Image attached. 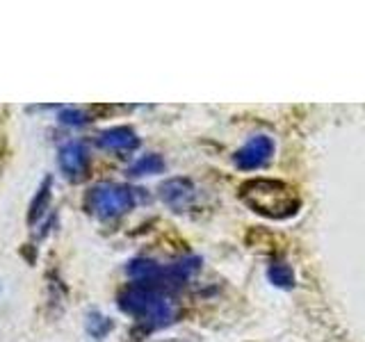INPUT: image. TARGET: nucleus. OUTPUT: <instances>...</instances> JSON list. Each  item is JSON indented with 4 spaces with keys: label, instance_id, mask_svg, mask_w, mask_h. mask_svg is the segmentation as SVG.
<instances>
[{
    "label": "nucleus",
    "instance_id": "1",
    "mask_svg": "<svg viewBox=\"0 0 365 342\" xmlns=\"http://www.w3.org/2000/svg\"><path fill=\"white\" fill-rule=\"evenodd\" d=\"M242 199L251 210L267 219H290L302 208V199L288 182L272 178H254L240 187Z\"/></svg>",
    "mask_w": 365,
    "mask_h": 342
},
{
    "label": "nucleus",
    "instance_id": "2",
    "mask_svg": "<svg viewBox=\"0 0 365 342\" xmlns=\"http://www.w3.org/2000/svg\"><path fill=\"white\" fill-rule=\"evenodd\" d=\"M119 308L151 328L167 326L176 317V308L169 296L155 285L146 283H133L130 288H125L119 294Z\"/></svg>",
    "mask_w": 365,
    "mask_h": 342
},
{
    "label": "nucleus",
    "instance_id": "3",
    "mask_svg": "<svg viewBox=\"0 0 365 342\" xmlns=\"http://www.w3.org/2000/svg\"><path fill=\"white\" fill-rule=\"evenodd\" d=\"M199 258H190V260H180L174 265H158L151 260H133L125 271L128 276H133L137 283H146V285H155V288L165 290V288H180L185 285V281L192 276L194 271L199 269Z\"/></svg>",
    "mask_w": 365,
    "mask_h": 342
},
{
    "label": "nucleus",
    "instance_id": "4",
    "mask_svg": "<svg viewBox=\"0 0 365 342\" xmlns=\"http://www.w3.org/2000/svg\"><path fill=\"white\" fill-rule=\"evenodd\" d=\"M137 194L140 190H133L128 185H117V182H103L89 192L87 205L89 210L103 217V219H112L123 212H128L137 203Z\"/></svg>",
    "mask_w": 365,
    "mask_h": 342
},
{
    "label": "nucleus",
    "instance_id": "5",
    "mask_svg": "<svg viewBox=\"0 0 365 342\" xmlns=\"http://www.w3.org/2000/svg\"><path fill=\"white\" fill-rule=\"evenodd\" d=\"M274 155V142L267 135H254L251 140L233 155V162L242 171H254L265 167Z\"/></svg>",
    "mask_w": 365,
    "mask_h": 342
},
{
    "label": "nucleus",
    "instance_id": "6",
    "mask_svg": "<svg viewBox=\"0 0 365 342\" xmlns=\"http://www.w3.org/2000/svg\"><path fill=\"white\" fill-rule=\"evenodd\" d=\"M160 199H163L171 210L182 212L194 199V185L187 178H169L160 185Z\"/></svg>",
    "mask_w": 365,
    "mask_h": 342
},
{
    "label": "nucleus",
    "instance_id": "7",
    "mask_svg": "<svg viewBox=\"0 0 365 342\" xmlns=\"http://www.w3.org/2000/svg\"><path fill=\"white\" fill-rule=\"evenodd\" d=\"M57 162H60V169L68 178H78L87 169V162H89L87 146L78 140L62 144L60 153H57Z\"/></svg>",
    "mask_w": 365,
    "mask_h": 342
},
{
    "label": "nucleus",
    "instance_id": "8",
    "mask_svg": "<svg viewBox=\"0 0 365 342\" xmlns=\"http://www.w3.org/2000/svg\"><path fill=\"white\" fill-rule=\"evenodd\" d=\"M98 146L106 151H117V153H130L140 146V137L128 125H117V128L103 130L98 135Z\"/></svg>",
    "mask_w": 365,
    "mask_h": 342
},
{
    "label": "nucleus",
    "instance_id": "9",
    "mask_svg": "<svg viewBox=\"0 0 365 342\" xmlns=\"http://www.w3.org/2000/svg\"><path fill=\"white\" fill-rule=\"evenodd\" d=\"M165 171V160L158 153H148L142 155L137 162H133V167L128 169L130 176H151V174H163Z\"/></svg>",
    "mask_w": 365,
    "mask_h": 342
},
{
    "label": "nucleus",
    "instance_id": "10",
    "mask_svg": "<svg viewBox=\"0 0 365 342\" xmlns=\"http://www.w3.org/2000/svg\"><path fill=\"white\" fill-rule=\"evenodd\" d=\"M267 276L269 281L277 285V288H292L294 285V274H292V267L288 262H274V265L267 269Z\"/></svg>",
    "mask_w": 365,
    "mask_h": 342
},
{
    "label": "nucleus",
    "instance_id": "11",
    "mask_svg": "<svg viewBox=\"0 0 365 342\" xmlns=\"http://www.w3.org/2000/svg\"><path fill=\"white\" fill-rule=\"evenodd\" d=\"M51 178H46L43 180V185L39 187V192H37V199H34V203H32V210H30V222H34L37 217H41V212H43V205H46V201H48V197H51Z\"/></svg>",
    "mask_w": 365,
    "mask_h": 342
},
{
    "label": "nucleus",
    "instance_id": "12",
    "mask_svg": "<svg viewBox=\"0 0 365 342\" xmlns=\"http://www.w3.org/2000/svg\"><path fill=\"white\" fill-rule=\"evenodd\" d=\"M60 121L62 123H68V125H80V123H85V114L80 112V110H64L60 114Z\"/></svg>",
    "mask_w": 365,
    "mask_h": 342
}]
</instances>
